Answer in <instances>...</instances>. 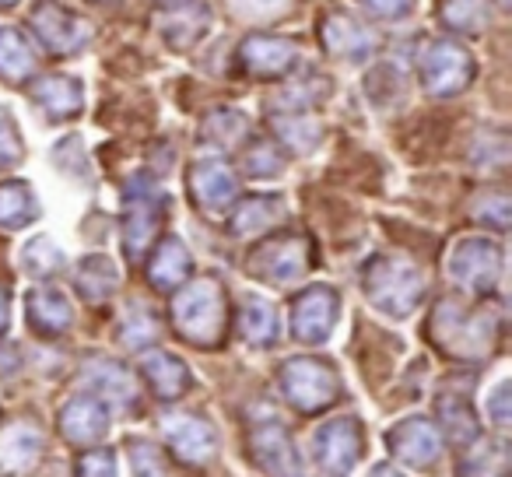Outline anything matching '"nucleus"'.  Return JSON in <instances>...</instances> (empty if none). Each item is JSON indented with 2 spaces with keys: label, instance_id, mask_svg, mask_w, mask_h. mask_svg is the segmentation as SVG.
I'll use <instances>...</instances> for the list:
<instances>
[{
  "label": "nucleus",
  "instance_id": "nucleus-13",
  "mask_svg": "<svg viewBox=\"0 0 512 477\" xmlns=\"http://www.w3.org/2000/svg\"><path fill=\"white\" fill-rule=\"evenodd\" d=\"M239 64L249 78L274 81L285 78L299 64V43L288 36H264V32H253L239 43Z\"/></svg>",
  "mask_w": 512,
  "mask_h": 477
},
{
  "label": "nucleus",
  "instance_id": "nucleus-3",
  "mask_svg": "<svg viewBox=\"0 0 512 477\" xmlns=\"http://www.w3.org/2000/svg\"><path fill=\"white\" fill-rule=\"evenodd\" d=\"M362 292L390 320H407L425 302L428 278L414 260L400 253H376L362 267Z\"/></svg>",
  "mask_w": 512,
  "mask_h": 477
},
{
  "label": "nucleus",
  "instance_id": "nucleus-48",
  "mask_svg": "<svg viewBox=\"0 0 512 477\" xmlns=\"http://www.w3.org/2000/svg\"><path fill=\"white\" fill-rule=\"evenodd\" d=\"M15 4H18V0H0V11H4V8H15Z\"/></svg>",
  "mask_w": 512,
  "mask_h": 477
},
{
  "label": "nucleus",
  "instance_id": "nucleus-39",
  "mask_svg": "<svg viewBox=\"0 0 512 477\" xmlns=\"http://www.w3.org/2000/svg\"><path fill=\"white\" fill-rule=\"evenodd\" d=\"M127 460L134 467V477H169L165 474V460L158 453L155 442H144V439H130L127 442Z\"/></svg>",
  "mask_w": 512,
  "mask_h": 477
},
{
  "label": "nucleus",
  "instance_id": "nucleus-28",
  "mask_svg": "<svg viewBox=\"0 0 512 477\" xmlns=\"http://www.w3.org/2000/svg\"><path fill=\"white\" fill-rule=\"evenodd\" d=\"M267 123L274 130V144L288 148L292 155H309L323 137L320 120L309 109H274Z\"/></svg>",
  "mask_w": 512,
  "mask_h": 477
},
{
  "label": "nucleus",
  "instance_id": "nucleus-1",
  "mask_svg": "<svg viewBox=\"0 0 512 477\" xmlns=\"http://www.w3.org/2000/svg\"><path fill=\"white\" fill-rule=\"evenodd\" d=\"M502 320L488 306H467L460 299L435 302L432 320H428V337L449 358L460 362H484L495 351Z\"/></svg>",
  "mask_w": 512,
  "mask_h": 477
},
{
  "label": "nucleus",
  "instance_id": "nucleus-41",
  "mask_svg": "<svg viewBox=\"0 0 512 477\" xmlns=\"http://www.w3.org/2000/svg\"><path fill=\"white\" fill-rule=\"evenodd\" d=\"M78 477H120L116 453H113V449H106V446H92L88 453H81Z\"/></svg>",
  "mask_w": 512,
  "mask_h": 477
},
{
  "label": "nucleus",
  "instance_id": "nucleus-4",
  "mask_svg": "<svg viewBox=\"0 0 512 477\" xmlns=\"http://www.w3.org/2000/svg\"><path fill=\"white\" fill-rule=\"evenodd\" d=\"M165 193L155 176L137 172L123 183V250L130 260L148 257L165 225Z\"/></svg>",
  "mask_w": 512,
  "mask_h": 477
},
{
  "label": "nucleus",
  "instance_id": "nucleus-46",
  "mask_svg": "<svg viewBox=\"0 0 512 477\" xmlns=\"http://www.w3.org/2000/svg\"><path fill=\"white\" fill-rule=\"evenodd\" d=\"M8 323H11V295H8V288L0 285V334L8 330Z\"/></svg>",
  "mask_w": 512,
  "mask_h": 477
},
{
  "label": "nucleus",
  "instance_id": "nucleus-23",
  "mask_svg": "<svg viewBox=\"0 0 512 477\" xmlns=\"http://www.w3.org/2000/svg\"><path fill=\"white\" fill-rule=\"evenodd\" d=\"M253 460L274 477H302L292 435H288V428L278 418H271L267 425H260L253 432Z\"/></svg>",
  "mask_w": 512,
  "mask_h": 477
},
{
  "label": "nucleus",
  "instance_id": "nucleus-18",
  "mask_svg": "<svg viewBox=\"0 0 512 477\" xmlns=\"http://www.w3.org/2000/svg\"><path fill=\"white\" fill-rule=\"evenodd\" d=\"M323 50L337 60H348V64H365L376 50V36L369 32V25L358 22L348 11H330L320 25Z\"/></svg>",
  "mask_w": 512,
  "mask_h": 477
},
{
  "label": "nucleus",
  "instance_id": "nucleus-38",
  "mask_svg": "<svg viewBox=\"0 0 512 477\" xmlns=\"http://www.w3.org/2000/svg\"><path fill=\"white\" fill-rule=\"evenodd\" d=\"M509 162V137L505 130H484L474 141V165L477 169H505Z\"/></svg>",
  "mask_w": 512,
  "mask_h": 477
},
{
  "label": "nucleus",
  "instance_id": "nucleus-25",
  "mask_svg": "<svg viewBox=\"0 0 512 477\" xmlns=\"http://www.w3.org/2000/svg\"><path fill=\"white\" fill-rule=\"evenodd\" d=\"M193 274V257L186 250L183 239L176 235H165L151 246V257H148V281L151 288L158 292H176L179 285H186Z\"/></svg>",
  "mask_w": 512,
  "mask_h": 477
},
{
  "label": "nucleus",
  "instance_id": "nucleus-42",
  "mask_svg": "<svg viewBox=\"0 0 512 477\" xmlns=\"http://www.w3.org/2000/svg\"><path fill=\"white\" fill-rule=\"evenodd\" d=\"M22 162V134L8 113H0V169Z\"/></svg>",
  "mask_w": 512,
  "mask_h": 477
},
{
  "label": "nucleus",
  "instance_id": "nucleus-36",
  "mask_svg": "<svg viewBox=\"0 0 512 477\" xmlns=\"http://www.w3.org/2000/svg\"><path fill=\"white\" fill-rule=\"evenodd\" d=\"M158 334H162V327H158V316L151 313L144 302H130L127 313L120 316V341L127 344V348H148V344L158 341Z\"/></svg>",
  "mask_w": 512,
  "mask_h": 477
},
{
  "label": "nucleus",
  "instance_id": "nucleus-11",
  "mask_svg": "<svg viewBox=\"0 0 512 477\" xmlns=\"http://www.w3.org/2000/svg\"><path fill=\"white\" fill-rule=\"evenodd\" d=\"M341 320V295L334 285H309L292 302V334L299 344H327Z\"/></svg>",
  "mask_w": 512,
  "mask_h": 477
},
{
  "label": "nucleus",
  "instance_id": "nucleus-6",
  "mask_svg": "<svg viewBox=\"0 0 512 477\" xmlns=\"http://www.w3.org/2000/svg\"><path fill=\"white\" fill-rule=\"evenodd\" d=\"M313 264H316V246L309 235L278 232V235H267L264 243L249 253L246 271L256 281H264V285L288 288V285H299L313 271Z\"/></svg>",
  "mask_w": 512,
  "mask_h": 477
},
{
  "label": "nucleus",
  "instance_id": "nucleus-12",
  "mask_svg": "<svg viewBox=\"0 0 512 477\" xmlns=\"http://www.w3.org/2000/svg\"><path fill=\"white\" fill-rule=\"evenodd\" d=\"M186 183H190L193 204L204 214H211V218L228 214L235 200H239V176H235L232 165L221 162V158H197V162L190 165Z\"/></svg>",
  "mask_w": 512,
  "mask_h": 477
},
{
  "label": "nucleus",
  "instance_id": "nucleus-21",
  "mask_svg": "<svg viewBox=\"0 0 512 477\" xmlns=\"http://www.w3.org/2000/svg\"><path fill=\"white\" fill-rule=\"evenodd\" d=\"M32 102L46 113V120L64 123L81 116L85 109V88L71 74H43V78H32Z\"/></svg>",
  "mask_w": 512,
  "mask_h": 477
},
{
  "label": "nucleus",
  "instance_id": "nucleus-37",
  "mask_svg": "<svg viewBox=\"0 0 512 477\" xmlns=\"http://www.w3.org/2000/svg\"><path fill=\"white\" fill-rule=\"evenodd\" d=\"M285 151L274 141H253L246 151H242V172L253 179H274L285 172Z\"/></svg>",
  "mask_w": 512,
  "mask_h": 477
},
{
  "label": "nucleus",
  "instance_id": "nucleus-8",
  "mask_svg": "<svg viewBox=\"0 0 512 477\" xmlns=\"http://www.w3.org/2000/svg\"><path fill=\"white\" fill-rule=\"evenodd\" d=\"M477 78L474 53L456 39H432L418 53V81L432 99H453Z\"/></svg>",
  "mask_w": 512,
  "mask_h": 477
},
{
  "label": "nucleus",
  "instance_id": "nucleus-26",
  "mask_svg": "<svg viewBox=\"0 0 512 477\" xmlns=\"http://www.w3.org/2000/svg\"><path fill=\"white\" fill-rule=\"evenodd\" d=\"M43 456V432L32 421H11L0 428V477H18Z\"/></svg>",
  "mask_w": 512,
  "mask_h": 477
},
{
  "label": "nucleus",
  "instance_id": "nucleus-32",
  "mask_svg": "<svg viewBox=\"0 0 512 477\" xmlns=\"http://www.w3.org/2000/svg\"><path fill=\"white\" fill-rule=\"evenodd\" d=\"M435 414H439V425L446 428L449 442H456L460 449H467L470 442L481 439V421H477L474 407H470L467 393H439V400H435Z\"/></svg>",
  "mask_w": 512,
  "mask_h": 477
},
{
  "label": "nucleus",
  "instance_id": "nucleus-43",
  "mask_svg": "<svg viewBox=\"0 0 512 477\" xmlns=\"http://www.w3.org/2000/svg\"><path fill=\"white\" fill-rule=\"evenodd\" d=\"M376 22H404L418 0H358Z\"/></svg>",
  "mask_w": 512,
  "mask_h": 477
},
{
  "label": "nucleus",
  "instance_id": "nucleus-30",
  "mask_svg": "<svg viewBox=\"0 0 512 477\" xmlns=\"http://www.w3.org/2000/svg\"><path fill=\"white\" fill-rule=\"evenodd\" d=\"M36 78V50L15 25H0V81L4 85H29Z\"/></svg>",
  "mask_w": 512,
  "mask_h": 477
},
{
  "label": "nucleus",
  "instance_id": "nucleus-50",
  "mask_svg": "<svg viewBox=\"0 0 512 477\" xmlns=\"http://www.w3.org/2000/svg\"><path fill=\"white\" fill-rule=\"evenodd\" d=\"M95 4H109V0H95Z\"/></svg>",
  "mask_w": 512,
  "mask_h": 477
},
{
  "label": "nucleus",
  "instance_id": "nucleus-45",
  "mask_svg": "<svg viewBox=\"0 0 512 477\" xmlns=\"http://www.w3.org/2000/svg\"><path fill=\"white\" fill-rule=\"evenodd\" d=\"M232 4H239L242 11H274V8H281L285 0H232Z\"/></svg>",
  "mask_w": 512,
  "mask_h": 477
},
{
  "label": "nucleus",
  "instance_id": "nucleus-17",
  "mask_svg": "<svg viewBox=\"0 0 512 477\" xmlns=\"http://www.w3.org/2000/svg\"><path fill=\"white\" fill-rule=\"evenodd\" d=\"M81 383L88 386L92 397H99L106 407H127L137 404V383L130 376V369L116 358H106V355H95L81 365Z\"/></svg>",
  "mask_w": 512,
  "mask_h": 477
},
{
  "label": "nucleus",
  "instance_id": "nucleus-19",
  "mask_svg": "<svg viewBox=\"0 0 512 477\" xmlns=\"http://www.w3.org/2000/svg\"><path fill=\"white\" fill-rule=\"evenodd\" d=\"M288 218V200L281 193H253V197H239L228 211V232L239 239H253V235H267Z\"/></svg>",
  "mask_w": 512,
  "mask_h": 477
},
{
  "label": "nucleus",
  "instance_id": "nucleus-15",
  "mask_svg": "<svg viewBox=\"0 0 512 477\" xmlns=\"http://www.w3.org/2000/svg\"><path fill=\"white\" fill-rule=\"evenodd\" d=\"M386 446H390L393 460H400L404 467L425 470L442 456V432L435 428V421L414 414L386 432Z\"/></svg>",
  "mask_w": 512,
  "mask_h": 477
},
{
  "label": "nucleus",
  "instance_id": "nucleus-2",
  "mask_svg": "<svg viewBox=\"0 0 512 477\" xmlns=\"http://www.w3.org/2000/svg\"><path fill=\"white\" fill-rule=\"evenodd\" d=\"M228 295L218 278H193L172 292V327L193 348H218L228 334Z\"/></svg>",
  "mask_w": 512,
  "mask_h": 477
},
{
  "label": "nucleus",
  "instance_id": "nucleus-7",
  "mask_svg": "<svg viewBox=\"0 0 512 477\" xmlns=\"http://www.w3.org/2000/svg\"><path fill=\"white\" fill-rule=\"evenodd\" d=\"M278 386L299 414H320L341 400V372L327 358H288L278 369Z\"/></svg>",
  "mask_w": 512,
  "mask_h": 477
},
{
  "label": "nucleus",
  "instance_id": "nucleus-47",
  "mask_svg": "<svg viewBox=\"0 0 512 477\" xmlns=\"http://www.w3.org/2000/svg\"><path fill=\"white\" fill-rule=\"evenodd\" d=\"M369 477H407V474H400V470L390 467V463H379V467H372Z\"/></svg>",
  "mask_w": 512,
  "mask_h": 477
},
{
  "label": "nucleus",
  "instance_id": "nucleus-34",
  "mask_svg": "<svg viewBox=\"0 0 512 477\" xmlns=\"http://www.w3.org/2000/svg\"><path fill=\"white\" fill-rule=\"evenodd\" d=\"M439 18L456 36H481L491 25V0H439Z\"/></svg>",
  "mask_w": 512,
  "mask_h": 477
},
{
  "label": "nucleus",
  "instance_id": "nucleus-49",
  "mask_svg": "<svg viewBox=\"0 0 512 477\" xmlns=\"http://www.w3.org/2000/svg\"><path fill=\"white\" fill-rule=\"evenodd\" d=\"M155 4H158V8H162V4H172V0H155Z\"/></svg>",
  "mask_w": 512,
  "mask_h": 477
},
{
  "label": "nucleus",
  "instance_id": "nucleus-14",
  "mask_svg": "<svg viewBox=\"0 0 512 477\" xmlns=\"http://www.w3.org/2000/svg\"><path fill=\"white\" fill-rule=\"evenodd\" d=\"M162 435L169 442L172 456L190 467H204L218 456V432L207 418H197V414H169L162 421Z\"/></svg>",
  "mask_w": 512,
  "mask_h": 477
},
{
  "label": "nucleus",
  "instance_id": "nucleus-5",
  "mask_svg": "<svg viewBox=\"0 0 512 477\" xmlns=\"http://www.w3.org/2000/svg\"><path fill=\"white\" fill-rule=\"evenodd\" d=\"M446 274L463 295L470 299H488L498 292L505 274V250L491 235H467L449 250Z\"/></svg>",
  "mask_w": 512,
  "mask_h": 477
},
{
  "label": "nucleus",
  "instance_id": "nucleus-22",
  "mask_svg": "<svg viewBox=\"0 0 512 477\" xmlns=\"http://www.w3.org/2000/svg\"><path fill=\"white\" fill-rule=\"evenodd\" d=\"M25 313L29 327L39 337H60L74 327V306L57 285H36L25 295Z\"/></svg>",
  "mask_w": 512,
  "mask_h": 477
},
{
  "label": "nucleus",
  "instance_id": "nucleus-33",
  "mask_svg": "<svg viewBox=\"0 0 512 477\" xmlns=\"http://www.w3.org/2000/svg\"><path fill=\"white\" fill-rule=\"evenodd\" d=\"M39 218V200L25 179L0 183V228L4 232H22Z\"/></svg>",
  "mask_w": 512,
  "mask_h": 477
},
{
  "label": "nucleus",
  "instance_id": "nucleus-10",
  "mask_svg": "<svg viewBox=\"0 0 512 477\" xmlns=\"http://www.w3.org/2000/svg\"><path fill=\"white\" fill-rule=\"evenodd\" d=\"M29 25L36 43L53 57H71L92 43V22L78 11L64 8L60 0H36L29 11Z\"/></svg>",
  "mask_w": 512,
  "mask_h": 477
},
{
  "label": "nucleus",
  "instance_id": "nucleus-44",
  "mask_svg": "<svg viewBox=\"0 0 512 477\" xmlns=\"http://www.w3.org/2000/svg\"><path fill=\"white\" fill-rule=\"evenodd\" d=\"M509 397H512V383H509V379H502V383L495 386V393L488 397V421L498 428V432H505V428H509V421H512Z\"/></svg>",
  "mask_w": 512,
  "mask_h": 477
},
{
  "label": "nucleus",
  "instance_id": "nucleus-27",
  "mask_svg": "<svg viewBox=\"0 0 512 477\" xmlns=\"http://www.w3.org/2000/svg\"><path fill=\"white\" fill-rule=\"evenodd\" d=\"M120 267H116L113 257H106V253H88V257L78 260V267H74V288H78V295L85 302H92V306H102V302H109L116 292H120Z\"/></svg>",
  "mask_w": 512,
  "mask_h": 477
},
{
  "label": "nucleus",
  "instance_id": "nucleus-35",
  "mask_svg": "<svg viewBox=\"0 0 512 477\" xmlns=\"http://www.w3.org/2000/svg\"><path fill=\"white\" fill-rule=\"evenodd\" d=\"M67 257L64 250H60L57 243H53L50 235H36V239H29L22 250V271L29 274V278L36 281H50L57 278L60 271H64Z\"/></svg>",
  "mask_w": 512,
  "mask_h": 477
},
{
  "label": "nucleus",
  "instance_id": "nucleus-24",
  "mask_svg": "<svg viewBox=\"0 0 512 477\" xmlns=\"http://www.w3.org/2000/svg\"><path fill=\"white\" fill-rule=\"evenodd\" d=\"M141 372H144L148 390L155 393L158 400H176V397H183V393H190V386H193V376L183 358H176L172 351H162V348H144Z\"/></svg>",
  "mask_w": 512,
  "mask_h": 477
},
{
  "label": "nucleus",
  "instance_id": "nucleus-16",
  "mask_svg": "<svg viewBox=\"0 0 512 477\" xmlns=\"http://www.w3.org/2000/svg\"><path fill=\"white\" fill-rule=\"evenodd\" d=\"M211 29V8L207 0H172L158 8V32L169 50H193Z\"/></svg>",
  "mask_w": 512,
  "mask_h": 477
},
{
  "label": "nucleus",
  "instance_id": "nucleus-29",
  "mask_svg": "<svg viewBox=\"0 0 512 477\" xmlns=\"http://www.w3.org/2000/svg\"><path fill=\"white\" fill-rule=\"evenodd\" d=\"M235 327H239V337L249 344V348H274L281 337L278 309H274V302L260 299V295L242 299L239 316H235Z\"/></svg>",
  "mask_w": 512,
  "mask_h": 477
},
{
  "label": "nucleus",
  "instance_id": "nucleus-9",
  "mask_svg": "<svg viewBox=\"0 0 512 477\" xmlns=\"http://www.w3.org/2000/svg\"><path fill=\"white\" fill-rule=\"evenodd\" d=\"M313 449V463L327 477H351V470L362 463L365 453V432L362 421L355 414H341V418L323 421L309 439Z\"/></svg>",
  "mask_w": 512,
  "mask_h": 477
},
{
  "label": "nucleus",
  "instance_id": "nucleus-40",
  "mask_svg": "<svg viewBox=\"0 0 512 477\" xmlns=\"http://www.w3.org/2000/svg\"><path fill=\"white\" fill-rule=\"evenodd\" d=\"M474 218L484 221L488 228H495V232H505L509 228V197L505 193H484V197H477Z\"/></svg>",
  "mask_w": 512,
  "mask_h": 477
},
{
  "label": "nucleus",
  "instance_id": "nucleus-31",
  "mask_svg": "<svg viewBox=\"0 0 512 477\" xmlns=\"http://www.w3.org/2000/svg\"><path fill=\"white\" fill-rule=\"evenodd\" d=\"M200 141L214 151H235L249 141V116L242 109L218 106L200 120Z\"/></svg>",
  "mask_w": 512,
  "mask_h": 477
},
{
  "label": "nucleus",
  "instance_id": "nucleus-20",
  "mask_svg": "<svg viewBox=\"0 0 512 477\" xmlns=\"http://www.w3.org/2000/svg\"><path fill=\"white\" fill-rule=\"evenodd\" d=\"M109 432V407L92 393H74L60 407V435L74 446H92L102 442Z\"/></svg>",
  "mask_w": 512,
  "mask_h": 477
}]
</instances>
